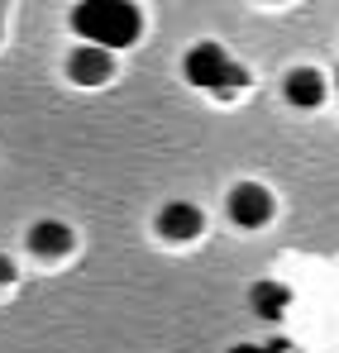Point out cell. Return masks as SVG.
<instances>
[{"label": "cell", "mask_w": 339, "mask_h": 353, "mask_svg": "<svg viewBox=\"0 0 339 353\" xmlns=\"http://www.w3.org/2000/svg\"><path fill=\"white\" fill-rule=\"evenodd\" d=\"M72 24H77V34L86 39V48L110 53V48H129V43L139 39L144 14H139V5H129V0H86V5L72 10Z\"/></svg>", "instance_id": "6da1fadb"}, {"label": "cell", "mask_w": 339, "mask_h": 353, "mask_svg": "<svg viewBox=\"0 0 339 353\" xmlns=\"http://www.w3.org/2000/svg\"><path fill=\"white\" fill-rule=\"evenodd\" d=\"M182 72H186V81H191V86L215 91V96H234V91H244V86H249V72L229 58L220 43H196V48L182 58Z\"/></svg>", "instance_id": "7a4b0ae2"}, {"label": "cell", "mask_w": 339, "mask_h": 353, "mask_svg": "<svg viewBox=\"0 0 339 353\" xmlns=\"http://www.w3.org/2000/svg\"><path fill=\"white\" fill-rule=\"evenodd\" d=\"M268 215H273V196H268L258 181H244V186L229 191V220H234V225L258 230V225H268Z\"/></svg>", "instance_id": "3957f363"}, {"label": "cell", "mask_w": 339, "mask_h": 353, "mask_svg": "<svg viewBox=\"0 0 339 353\" xmlns=\"http://www.w3.org/2000/svg\"><path fill=\"white\" fill-rule=\"evenodd\" d=\"M201 225H206L201 210L186 205V201H172V205L158 210V230H163L168 239H196V234H201Z\"/></svg>", "instance_id": "277c9868"}, {"label": "cell", "mask_w": 339, "mask_h": 353, "mask_svg": "<svg viewBox=\"0 0 339 353\" xmlns=\"http://www.w3.org/2000/svg\"><path fill=\"white\" fill-rule=\"evenodd\" d=\"M287 101L296 105V110H316L320 101H325V81H320V72H311V67H296L291 77H287Z\"/></svg>", "instance_id": "5b68a950"}, {"label": "cell", "mask_w": 339, "mask_h": 353, "mask_svg": "<svg viewBox=\"0 0 339 353\" xmlns=\"http://www.w3.org/2000/svg\"><path fill=\"white\" fill-rule=\"evenodd\" d=\"M67 72H72V81L96 86V81H106V77H110V53H101V48H77L72 62H67Z\"/></svg>", "instance_id": "8992f818"}, {"label": "cell", "mask_w": 339, "mask_h": 353, "mask_svg": "<svg viewBox=\"0 0 339 353\" xmlns=\"http://www.w3.org/2000/svg\"><path fill=\"white\" fill-rule=\"evenodd\" d=\"M29 248L43 253V258H62V253L72 248V230H67L62 220H39L34 234H29Z\"/></svg>", "instance_id": "52a82bcc"}, {"label": "cell", "mask_w": 339, "mask_h": 353, "mask_svg": "<svg viewBox=\"0 0 339 353\" xmlns=\"http://www.w3.org/2000/svg\"><path fill=\"white\" fill-rule=\"evenodd\" d=\"M249 301H253V310H258L263 320H282V310H287V301H291V292H287L282 282H253Z\"/></svg>", "instance_id": "ba28073f"}, {"label": "cell", "mask_w": 339, "mask_h": 353, "mask_svg": "<svg viewBox=\"0 0 339 353\" xmlns=\"http://www.w3.org/2000/svg\"><path fill=\"white\" fill-rule=\"evenodd\" d=\"M278 349H287L282 339H278V344H268V349H258V344H234L229 353H278Z\"/></svg>", "instance_id": "9c48e42d"}, {"label": "cell", "mask_w": 339, "mask_h": 353, "mask_svg": "<svg viewBox=\"0 0 339 353\" xmlns=\"http://www.w3.org/2000/svg\"><path fill=\"white\" fill-rule=\"evenodd\" d=\"M0 282H14V263L10 258H0Z\"/></svg>", "instance_id": "30bf717a"}]
</instances>
